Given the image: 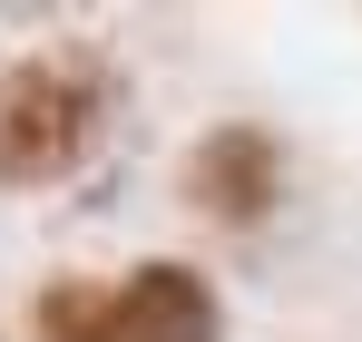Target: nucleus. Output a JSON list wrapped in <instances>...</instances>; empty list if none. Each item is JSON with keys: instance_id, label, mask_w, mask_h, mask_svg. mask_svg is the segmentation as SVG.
<instances>
[{"instance_id": "f03ea898", "label": "nucleus", "mask_w": 362, "mask_h": 342, "mask_svg": "<svg viewBox=\"0 0 362 342\" xmlns=\"http://www.w3.org/2000/svg\"><path fill=\"white\" fill-rule=\"evenodd\" d=\"M186 206L206 216V225H226V235H255V225H274V206H284V186H294V157H284V137L264 127V117H216L196 147H186Z\"/></svg>"}, {"instance_id": "20e7f679", "label": "nucleus", "mask_w": 362, "mask_h": 342, "mask_svg": "<svg viewBox=\"0 0 362 342\" xmlns=\"http://www.w3.org/2000/svg\"><path fill=\"white\" fill-rule=\"evenodd\" d=\"M30 342H127V323H118V284L49 274V284L30 293Z\"/></svg>"}, {"instance_id": "f257e3e1", "label": "nucleus", "mask_w": 362, "mask_h": 342, "mask_svg": "<svg viewBox=\"0 0 362 342\" xmlns=\"http://www.w3.org/2000/svg\"><path fill=\"white\" fill-rule=\"evenodd\" d=\"M118 59L88 40H49V49L0 59V196H40L98 157V137L118 127Z\"/></svg>"}, {"instance_id": "7ed1b4c3", "label": "nucleus", "mask_w": 362, "mask_h": 342, "mask_svg": "<svg viewBox=\"0 0 362 342\" xmlns=\"http://www.w3.org/2000/svg\"><path fill=\"white\" fill-rule=\"evenodd\" d=\"M118 323H127V342H226L235 313H226V284L206 264L147 254V264L118 274Z\"/></svg>"}]
</instances>
